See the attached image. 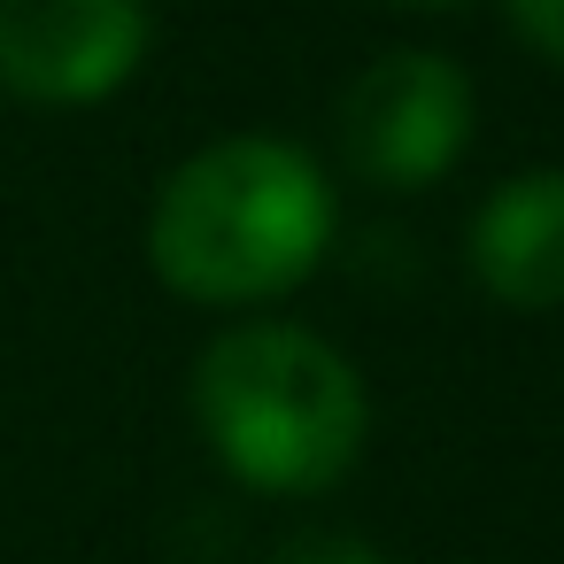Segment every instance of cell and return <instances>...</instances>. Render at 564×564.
<instances>
[{"instance_id": "obj_1", "label": "cell", "mask_w": 564, "mask_h": 564, "mask_svg": "<svg viewBox=\"0 0 564 564\" xmlns=\"http://www.w3.org/2000/svg\"><path fill=\"white\" fill-rule=\"evenodd\" d=\"M333 240V186L294 140H217L186 155L148 217V256L186 302H263Z\"/></svg>"}, {"instance_id": "obj_2", "label": "cell", "mask_w": 564, "mask_h": 564, "mask_svg": "<svg viewBox=\"0 0 564 564\" xmlns=\"http://www.w3.org/2000/svg\"><path fill=\"white\" fill-rule=\"evenodd\" d=\"M209 448L263 495H317L364 448V379L302 325H232L194 364Z\"/></svg>"}, {"instance_id": "obj_3", "label": "cell", "mask_w": 564, "mask_h": 564, "mask_svg": "<svg viewBox=\"0 0 564 564\" xmlns=\"http://www.w3.org/2000/svg\"><path fill=\"white\" fill-rule=\"evenodd\" d=\"M471 140V78L448 55H379L340 94V155L371 186H433Z\"/></svg>"}, {"instance_id": "obj_4", "label": "cell", "mask_w": 564, "mask_h": 564, "mask_svg": "<svg viewBox=\"0 0 564 564\" xmlns=\"http://www.w3.org/2000/svg\"><path fill=\"white\" fill-rule=\"evenodd\" d=\"M148 55V0H0V86L40 109L117 94Z\"/></svg>"}, {"instance_id": "obj_5", "label": "cell", "mask_w": 564, "mask_h": 564, "mask_svg": "<svg viewBox=\"0 0 564 564\" xmlns=\"http://www.w3.org/2000/svg\"><path fill=\"white\" fill-rule=\"evenodd\" d=\"M471 271L510 310L564 302V163L518 171L487 194V209L471 217Z\"/></svg>"}, {"instance_id": "obj_6", "label": "cell", "mask_w": 564, "mask_h": 564, "mask_svg": "<svg viewBox=\"0 0 564 564\" xmlns=\"http://www.w3.org/2000/svg\"><path fill=\"white\" fill-rule=\"evenodd\" d=\"M271 564H387V556L356 533H294V541H279Z\"/></svg>"}, {"instance_id": "obj_7", "label": "cell", "mask_w": 564, "mask_h": 564, "mask_svg": "<svg viewBox=\"0 0 564 564\" xmlns=\"http://www.w3.org/2000/svg\"><path fill=\"white\" fill-rule=\"evenodd\" d=\"M510 9V24L549 55V63H564V0H502Z\"/></svg>"}, {"instance_id": "obj_8", "label": "cell", "mask_w": 564, "mask_h": 564, "mask_svg": "<svg viewBox=\"0 0 564 564\" xmlns=\"http://www.w3.org/2000/svg\"><path fill=\"white\" fill-rule=\"evenodd\" d=\"M417 9H441V0H417Z\"/></svg>"}]
</instances>
